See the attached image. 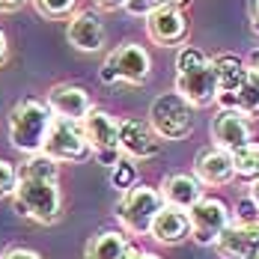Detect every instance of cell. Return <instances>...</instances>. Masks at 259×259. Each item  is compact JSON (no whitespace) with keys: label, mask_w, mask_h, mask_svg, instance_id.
Wrapping results in <instances>:
<instances>
[{"label":"cell","mask_w":259,"mask_h":259,"mask_svg":"<svg viewBox=\"0 0 259 259\" xmlns=\"http://www.w3.org/2000/svg\"><path fill=\"white\" fill-rule=\"evenodd\" d=\"M218 104L224 110H238L244 113L247 119L250 116H259V75L250 72V78L241 83V90L233 93V96H218Z\"/></svg>","instance_id":"20"},{"label":"cell","mask_w":259,"mask_h":259,"mask_svg":"<svg viewBox=\"0 0 259 259\" xmlns=\"http://www.w3.org/2000/svg\"><path fill=\"white\" fill-rule=\"evenodd\" d=\"M134 179H137V170H134V164L125 161V158L110 170V185H113L116 191H131V188H134Z\"/></svg>","instance_id":"25"},{"label":"cell","mask_w":259,"mask_h":259,"mask_svg":"<svg viewBox=\"0 0 259 259\" xmlns=\"http://www.w3.org/2000/svg\"><path fill=\"white\" fill-rule=\"evenodd\" d=\"M176 93H179L191 107H206L218 102V69L214 60H208L206 51L185 45L176 57Z\"/></svg>","instance_id":"2"},{"label":"cell","mask_w":259,"mask_h":259,"mask_svg":"<svg viewBox=\"0 0 259 259\" xmlns=\"http://www.w3.org/2000/svg\"><path fill=\"white\" fill-rule=\"evenodd\" d=\"M0 259H42L36 250H27V247H12V250H6Z\"/></svg>","instance_id":"27"},{"label":"cell","mask_w":259,"mask_h":259,"mask_svg":"<svg viewBox=\"0 0 259 259\" xmlns=\"http://www.w3.org/2000/svg\"><path fill=\"white\" fill-rule=\"evenodd\" d=\"M188 0H125V12L128 15H143V18H149L152 12L158 9H164V6H185Z\"/></svg>","instance_id":"24"},{"label":"cell","mask_w":259,"mask_h":259,"mask_svg":"<svg viewBox=\"0 0 259 259\" xmlns=\"http://www.w3.org/2000/svg\"><path fill=\"white\" fill-rule=\"evenodd\" d=\"M208 134L214 140L218 149L230 152L233 155L235 149H241L244 143H250V119L238 110H221L211 125H208Z\"/></svg>","instance_id":"9"},{"label":"cell","mask_w":259,"mask_h":259,"mask_svg":"<svg viewBox=\"0 0 259 259\" xmlns=\"http://www.w3.org/2000/svg\"><path fill=\"white\" fill-rule=\"evenodd\" d=\"M247 69H250L253 75H259V48L256 51H250V57H247Z\"/></svg>","instance_id":"33"},{"label":"cell","mask_w":259,"mask_h":259,"mask_svg":"<svg viewBox=\"0 0 259 259\" xmlns=\"http://www.w3.org/2000/svg\"><path fill=\"white\" fill-rule=\"evenodd\" d=\"M102 80H104V83H113V80H119V78H116V72H113V66H110V63H104V66H102Z\"/></svg>","instance_id":"30"},{"label":"cell","mask_w":259,"mask_h":259,"mask_svg":"<svg viewBox=\"0 0 259 259\" xmlns=\"http://www.w3.org/2000/svg\"><path fill=\"white\" fill-rule=\"evenodd\" d=\"M107 63L113 66L116 78L128 80V83H143V80L149 78V72H152V60H149L146 48H140V45H134V42L119 45L116 51L107 57Z\"/></svg>","instance_id":"12"},{"label":"cell","mask_w":259,"mask_h":259,"mask_svg":"<svg viewBox=\"0 0 259 259\" xmlns=\"http://www.w3.org/2000/svg\"><path fill=\"white\" fill-rule=\"evenodd\" d=\"M131 244L128 238L116 230H107V233H99L87 241V250H83V259H131Z\"/></svg>","instance_id":"19"},{"label":"cell","mask_w":259,"mask_h":259,"mask_svg":"<svg viewBox=\"0 0 259 259\" xmlns=\"http://www.w3.org/2000/svg\"><path fill=\"white\" fill-rule=\"evenodd\" d=\"M233 176H235V167L230 152L211 146V149H203L197 155V179L203 185H227Z\"/></svg>","instance_id":"18"},{"label":"cell","mask_w":259,"mask_h":259,"mask_svg":"<svg viewBox=\"0 0 259 259\" xmlns=\"http://www.w3.org/2000/svg\"><path fill=\"white\" fill-rule=\"evenodd\" d=\"M66 39H69L72 48H78V51H83V54L99 51L104 45L102 18H99L96 12H78V15H72L69 30H66Z\"/></svg>","instance_id":"15"},{"label":"cell","mask_w":259,"mask_h":259,"mask_svg":"<svg viewBox=\"0 0 259 259\" xmlns=\"http://www.w3.org/2000/svg\"><path fill=\"white\" fill-rule=\"evenodd\" d=\"M90 140L83 134V122H72V119H57L48 131L45 149L42 155H48L51 161H83L90 155Z\"/></svg>","instance_id":"8"},{"label":"cell","mask_w":259,"mask_h":259,"mask_svg":"<svg viewBox=\"0 0 259 259\" xmlns=\"http://www.w3.org/2000/svg\"><path fill=\"white\" fill-rule=\"evenodd\" d=\"M149 125L161 140H185L194 131V107L179 93H161L149 107Z\"/></svg>","instance_id":"4"},{"label":"cell","mask_w":259,"mask_h":259,"mask_svg":"<svg viewBox=\"0 0 259 259\" xmlns=\"http://www.w3.org/2000/svg\"><path fill=\"white\" fill-rule=\"evenodd\" d=\"M48 107L57 119H72V122H83L93 110V102H90V93L83 87H75V83H60L48 93Z\"/></svg>","instance_id":"11"},{"label":"cell","mask_w":259,"mask_h":259,"mask_svg":"<svg viewBox=\"0 0 259 259\" xmlns=\"http://www.w3.org/2000/svg\"><path fill=\"white\" fill-rule=\"evenodd\" d=\"M21 6H24V0H0V12H15Z\"/></svg>","instance_id":"28"},{"label":"cell","mask_w":259,"mask_h":259,"mask_svg":"<svg viewBox=\"0 0 259 259\" xmlns=\"http://www.w3.org/2000/svg\"><path fill=\"white\" fill-rule=\"evenodd\" d=\"M214 69H218V90H221V96H233L241 90V83L250 78V69H247V63H241L238 57H218L214 60Z\"/></svg>","instance_id":"21"},{"label":"cell","mask_w":259,"mask_h":259,"mask_svg":"<svg viewBox=\"0 0 259 259\" xmlns=\"http://www.w3.org/2000/svg\"><path fill=\"white\" fill-rule=\"evenodd\" d=\"M164 208V197L161 191L149 188V185H134L131 191L122 194L119 206H116V218L122 221V227L134 235H146L152 230L155 214Z\"/></svg>","instance_id":"5"},{"label":"cell","mask_w":259,"mask_h":259,"mask_svg":"<svg viewBox=\"0 0 259 259\" xmlns=\"http://www.w3.org/2000/svg\"><path fill=\"white\" fill-rule=\"evenodd\" d=\"M102 9H125V0H96Z\"/></svg>","instance_id":"31"},{"label":"cell","mask_w":259,"mask_h":259,"mask_svg":"<svg viewBox=\"0 0 259 259\" xmlns=\"http://www.w3.org/2000/svg\"><path fill=\"white\" fill-rule=\"evenodd\" d=\"M146 30H149V39L158 45H179L188 36V18L179 6H164L146 18Z\"/></svg>","instance_id":"14"},{"label":"cell","mask_w":259,"mask_h":259,"mask_svg":"<svg viewBox=\"0 0 259 259\" xmlns=\"http://www.w3.org/2000/svg\"><path fill=\"white\" fill-rule=\"evenodd\" d=\"M250 200H253V203L259 206V179L253 182V185H250Z\"/></svg>","instance_id":"35"},{"label":"cell","mask_w":259,"mask_h":259,"mask_svg":"<svg viewBox=\"0 0 259 259\" xmlns=\"http://www.w3.org/2000/svg\"><path fill=\"white\" fill-rule=\"evenodd\" d=\"M6 57H9V42H6V33L0 30V66L6 63Z\"/></svg>","instance_id":"32"},{"label":"cell","mask_w":259,"mask_h":259,"mask_svg":"<svg viewBox=\"0 0 259 259\" xmlns=\"http://www.w3.org/2000/svg\"><path fill=\"white\" fill-rule=\"evenodd\" d=\"M119 149L128 158H155L161 152V137L143 119H122L119 122Z\"/></svg>","instance_id":"10"},{"label":"cell","mask_w":259,"mask_h":259,"mask_svg":"<svg viewBox=\"0 0 259 259\" xmlns=\"http://www.w3.org/2000/svg\"><path fill=\"white\" fill-rule=\"evenodd\" d=\"M75 3L78 0H33V6H36V12L39 15H45V18H69L72 12H75Z\"/></svg>","instance_id":"23"},{"label":"cell","mask_w":259,"mask_h":259,"mask_svg":"<svg viewBox=\"0 0 259 259\" xmlns=\"http://www.w3.org/2000/svg\"><path fill=\"white\" fill-rule=\"evenodd\" d=\"M83 134H87V140H90V149H93V155L99 164L104 167H116L119 161H122V149H119V122L110 116V113H104V110H90V116L83 119Z\"/></svg>","instance_id":"6"},{"label":"cell","mask_w":259,"mask_h":259,"mask_svg":"<svg viewBox=\"0 0 259 259\" xmlns=\"http://www.w3.org/2000/svg\"><path fill=\"white\" fill-rule=\"evenodd\" d=\"M15 185H18V170L0 158V197H9L15 194Z\"/></svg>","instance_id":"26"},{"label":"cell","mask_w":259,"mask_h":259,"mask_svg":"<svg viewBox=\"0 0 259 259\" xmlns=\"http://www.w3.org/2000/svg\"><path fill=\"white\" fill-rule=\"evenodd\" d=\"M131 259H161V256H158V253H149V250H134Z\"/></svg>","instance_id":"34"},{"label":"cell","mask_w":259,"mask_h":259,"mask_svg":"<svg viewBox=\"0 0 259 259\" xmlns=\"http://www.w3.org/2000/svg\"><path fill=\"white\" fill-rule=\"evenodd\" d=\"M149 235L161 241V244H182L188 235H191V218H188V211H182V208H173L164 203V208L155 214V221H152V230Z\"/></svg>","instance_id":"17"},{"label":"cell","mask_w":259,"mask_h":259,"mask_svg":"<svg viewBox=\"0 0 259 259\" xmlns=\"http://www.w3.org/2000/svg\"><path fill=\"white\" fill-rule=\"evenodd\" d=\"M250 27H253V33L259 36V0H253V6H250Z\"/></svg>","instance_id":"29"},{"label":"cell","mask_w":259,"mask_h":259,"mask_svg":"<svg viewBox=\"0 0 259 259\" xmlns=\"http://www.w3.org/2000/svg\"><path fill=\"white\" fill-rule=\"evenodd\" d=\"M161 197L164 203L182 211H191L203 200V182L197 176H188V173H176V176H167L161 185Z\"/></svg>","instance_id":"16"},{"label":"cell","mask_w":259,"mask_h":259,"mask_svg":"<svg viewBox=\"0 0 259 259\" xmlns=\"http://www.w3.org/2000/svg\"><path fill=\"white\" fill-rule=\"evenodd\" d=\"M233 167H235V176H241V179H253V182L259 179V143L256 140H250L241 149H235Z\"/></svg>","instance_id":"22"},{"label":"cell","mask_w":259,"mask_h":259,"mask_svg":"<svg viewBox=\"0 0 259 259\" xmlns=\"http://www.w3.org/2000/svg\"><path fill=\"white\" fill-rule=\"evenodd\" d=\"M191 218V238L203 247H218L221 235L230 227V206L218 197H203L197 206L188 211Z\"/></svg>","instance_id":"7"},{"label":"cell","mask_w":259,"mask_h":259,"mask_svg":"<svg viewBox=\"0 0 259 259\" xmlns=\"http://www.w3.org/2000/svg\"><path fill=\"white\" fill-rule=\"evenodd\" d=\"M256 259H259V256H256Z\"/></svg>","instance_id":"36"},{"label":"cell","mask_w":259,"mask_h":259,"mask_svg":"<svg viewBox=\"0 0 259 259\" xmlns=\"http://www.w3.org/2000/svg\"><path fill=\"white\" fill-rule=\"evenodd\" d=\"M51 125H54V113L48 102L24 99L9 110V140L24 155H42Z\"/></svg>","instance_id":"3"},{"label":"cell","mask_w":259,"mask_h":259,"mask_svg":"<svg viewBox=\"0 0 259 259\" xmlns=\"http://www.w3.org/2000/svg\"><path fill=\"white\" fill-rule=\"evenodd\" d=\"M218 250L224 259H256L259 256V221L256 224H230L221 235Z\"/></svg>","instance_id":"13"},{"label":"cell","mask_w":259,"mask_h":259,"mask_svg":"<svg viewBox=\"0 0 259 259\" xmlns=\"http://www.w3.org/2000/svg\"><path fill=\"white\" fill-rule=\"evenodd\" d=\"M12 200L18 214L36 224H54L63 211V197L57 188V161L48 155H30V161L18 170Z\"/></svg>","instance_id":"1"}]
</instances>
